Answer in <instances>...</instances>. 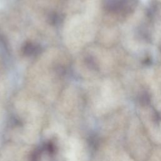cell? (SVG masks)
<instances>
[{
    "label": "cell",
    "mask_w": 161,
    "mask_h": 161,
    "mask_svg": "<svg viewBox=\"0 0 161 161\" xmlns=\"http://www.w3.org/2000/svg\"><path fill=\"white\" fill-rule=\"evenodd\" d=\"M140 100L142 104H147L150 102V96L147 92H144L142 94Z\"/></svg>",
    "instance_id": "obj_4"
},
{
    "label": "cell",
    "mask_w": 161,
    "mask_h": 161,
    "mask_svg": "<svg viewBox=\"0 0 161 161\" xmlns=\"http://www.w3.org/2000/svg\"><path fill=\"white\" fill-rule=\"evenodd\" d=\"M22 52L26 56L37 55L41 53L42 48L39 45H35L31 42H26L22 47Z\"/></svg>",
    "instance_id": "obj_1"
},
{
    "label": "cell",
    "mask_w": 161,
    "mask_h": 161,
    "mask_svg": "<svg viewBox=\"0 0 161 161\" xmlns=\"http://www.w3.org/2000/svg\"><path fill=\"white\" fill-rule=\"evenodd\" d=\"M85 62H86L87 66L91 69L97 70L98 68L97 63L96 62L95 60L92 57H86V60H85Z\"/></svg>",
    "instance_id": "obj_2"
},
{
    "label": "cell",
    "mask_w": 161,
    "mask_h": 161,
    "mask_svg": "<svg viewBox=\"0 0 161 161\" xmlns=\"http://www.w3.org/2000/svg\"><path fill=\"white\" fill-rule=\"evenodd\" d=\"M58 21V16L57 13L54 12H52L48 16V21L50 24L54 25L57 23Z\"/></svg>",
    "instance_id": "obj_3"
}]
</instances>
